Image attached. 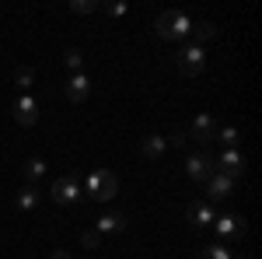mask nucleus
<instances>
[{
    "mask_svg": "<svg viewBox=\"0 0 262 259\" xmlns=\"http://www.w3.org/2000/svg\"><path fill=\"white\" fill-rule=\"evenodd\" d=\"M200 259H234L231 256V249H224V245H210V249H203Z\"/></svg>",
    "mask_w": 262,
    "mask_h": 259,
    "instance_id": "obj_19",
    "label": "nucleus"
},
{
    "mask_svg": "<svg viewBox=\"0 0 262 259\" xmlns=\"http://www.w3.org/2000/svg\"><path fill=\"white\" fill-rule=\"evenodd\" d=\"M213 231L224 235V238H242L245 231H248V224H245V217H238V214H221V217L213 221Z\"/></svg>",
    "mask_w": 262,
    "mask_h": 259,
    "instance_id": "obj_6",
    "label": "nucleus"
},
{
    "mask_svg": "<svg viewBox=\"0 0 262 259\" xmlns=\"http://www.w3.org/2000/svg\"><path fill=\"white\" fill-rule=\"evenodd\" d=\"M14 119H18L21 126H35V119H39V102L32 98V95H21V98L14 102Z\"/></svg>",
    "mask_w": 262,
    "mask_h": 259,
    "instance_id": "obj_8",
    "label": "nucleus"
},
{
    "mask_svg": "<svg viewBox=\"0 0 262 259\" xmlns=\"http://www.w3.org/2000/svg\"><path fill=\"white\" fill-rule=\"evenodd\" d=\"M53 259H70V252H63V249H56V252H53Z\"/></svg>",
    "mask_w": 262,
    "mask_h": 259,
    "instance_id": "obj_26",
    "label": "nucleus"
},
{
    "mask_svg": "<svg viewBox=\"0 0 262 259\" xmlns=\"http://www.w3.org/2000/svg\"><path fill=\"white\" fill-rule=\"evenodd\" d=\"M168 144H171V147H185V133H171Z\"/></svg>",
    "mask_w": 262,
    "mask_h": 259,
    "instance_id": "obj_25",
    "label": "nucleus"
},
{
    "mask_svg": "<svg viewBox=\"0 0 262 259\" xmlns=\"http://www.w3.org/2000/svg\"><path fill=\"white\" fill-rule=\"evenodd\" d=\"M185 217H189V224H196V228H206V224L217 221V214H213V203H192Z\"/></svg>",
    "mask_w": 262,
    "mask_h": 259,
    "instance_id": "obj_12",
    "label": "nucleus"
},
{
    "mask_svg": "<svg viewBox=\"0 0 262 259\" xmlns=\"http://www.w3.org/2000/svg\"><path fill=\"white\" fill-rule=\"evenodd\" d=\"M88 91H91V81L84 77V74H74V77L67 81V98L70 102H84Z\"/></svg>",
    "mask_w": 262,
    "mask_h": 259,
    "instance_id": "obj_13",
    "label": "nucleus"
},
{
    "mask_svg": "<svg viewBox=\"0 0 262 259\" xmlns=\"http://www.w3.org/2000/svg\"><path fill=\"white\" fill-rule=\"evenodd\" d=\"M154 32H158V39H164V42L189 39V35H192V21H189V14H182V11H164L161 18L154 21Z\"/></svg>",
    "mask_w": 262,
    "mask_h": 259,
    "instance_id": "obj_1",
    "label": "nucleus"
},
{
    "mask_svg": "<svg viewBox=\"0 0 262 259\" xmlns=\"http://www.w3.org/2000/svg\"><path fill=\"white\" fill-rule=\"evenodd\" d=\"M217 140H221L227 151H234V147H238V140H242V133H238L234 126H217Z\"/></svg>",
    "mask_w": 262,
    "mask_h": 259,
    "instance_id": "obj_16",
    "label": "nucleus"
},
{
    "mask_svg": "<svg viewBox=\"0 0 262 259\" xmlns=\"http://www.w3.org/2000/svg\"><path fill=\"white\" fill-rule=\"evenodd\" d=\"M129 11V4H122V0H116V4H108V14H116V18H122Z\"/></svg>",
    "mask_w": 262,
    "mask_h": 259,
    "instance_id": "obj_23",
    "label": "nucleus"
},
{
    "mask_svg": "<svg viewBox=\"0 0 262 259\" xmlns=\"http://www.w3.org/2000/svg\"><path fill=\"white\" fill-rule=\"evenodd\" d=\"M95 7H98L95 0H74V4H70V11H74V14H91Z\"/></svg>",
    "mask_w": 262,
    "mask_h": 259,
    "instance_id": "obj_22",
    "label": "nucleus"
},
{
    "mask_svg": "<svg viewBox=\"0 0 262 259\" xmlns=\"http://www.w3.org/2000/svg\"><path fill=\"white\" fill-rule=\"evenodd\" d=\"M42 175H46V161H42V158H32L28 165H25V179H28V182L42 179Z\"/></svg>",
    "mask_w": 262,
    "mask_h": 259,
    "instance_id": "obj_18",
    "label": "nucleus"
},
{
    "mask_svg": "<svg viewBox=\"0 0 262 259\" xmlns=\"http://www.w3.org/2000/svg\"><path fill=\"white\" fill-rule=\"evenodd\" d=\"M63 63L74 70V74H81V63H84V53L81 49H67V56H63Z\"/></svg>",
    "mask_w": 262,
    "mask_h": 259,
    "instance_id": "obj_20",
    "label": "nucleus"
},
{
    "mask_svg": "<svg viewBox=\"0 0 262 259\" xmlns=\"http://www.w3.org/2000/svg\"><path fill=\"white\" fill-rule=\"evenodd\" d=\"M164 147H168V140H164V137H147V140L140 144L143 158H161V154H164Z\"/></svg>",
    "mask_w": 262,
    "mask_h": 259,
    "instance_id": "obj_15",
    "label": "nucleus"
},
{
    "mask_svg": "<svg viewBox=\"0 0 262 259\" xmlns=\"http://www.w3.org/2000/svg\"><path fill=\"white\" fill-rule=\"evenodd\" d=\"M192 35H196V46H203V42H210L213 35H217V28H213V21H200V25H192Z\"/></svg>",
    "mask_w": 262,
    "mask_h": 259,
    "instance_id": "obj_17",
    "label": "nucleus"
},
{
    "mask_svg": "<svg viewBox=\"0 0 262 259\" xmlns=\"http://www.w3.org/2000/svg\"><path fill=\"white\" fill-rule=\"evenodd\" d=\"M88 196L91 200H98V203H108V200L116 196V189H119V179L108 172V168H95L91 175H88Z\"/></svg>",
    "mask_w": 262,
    "mask_h": 259,
    "instance_id": "obj_2",
    "label": "nucleus"
},
{
    "mask_svg": "<svg viewBox=\"0 0 262 259\" xmlns=\"http://www.w3.org/2000/svg\"><path fill=\"white\" fill-rule=\"evenodd\" d=\"M84 245H88V249H95V245H98V242H101V235H98V231H84Z\"/></svg>",
    "mask_w": 262,
    "mask_h": 259,
    "instance_id": "obj_24",
    "label": "nucleus"
},
{
    "mask_svg": "<svg viewBox=\"0 0 262 259\" xmlns=\"http://www.w3.org/2000/svg\"><path fill=\"white\" fill-rule=\"evenodd\" d=\"M185 172H189V179L206 182L217 172V161H213V154H192V158L185 161Z\"/></svg>",
    "mask_w": 262,
    "mask_h": 259,
    "instance_id": "obj_4",
    "label": "nucleus"
},
{
    "mask_svg": "<svg viewBox=\"0 0 262 259\" xmlns=\"http://www.w3.org/2000/svg\"><path fill=\"white\" fill-rule=\"evenodd\" d=\"M231 189H234V182L227 179V175H221V172H213V175L206 179V196L213 200V203L227 200V196H231Z\"/></svg>",
    "mask_w": 262,
    "mask_h": 259,
    "instance_id": "obj_10",
    "label": "nucleus"
},
{
    "mask_svg": "<svg viewBox=\"0 0 262 259\" xmlns=\"http://www.w3.org/2000/svg\"><path fill=\"white\" fill-rule=\"evenodd\" d=\"M189 137L196 140V144H213V140H217V123H213V116H210V112H200V116L192 119Z\"/></svg>",
    "mask_w": 262,
    "mask_h": 259,
    "instance_id": "obj_5",
    "label": "nucleus"
},
{
    "mask_svg": "<svg viewBox=\"0 0 262 259\" xmlns=\"http://www.w3.org/2000/svg\"><path fill=\"white\" fill-rule=\"evenodd\" d=\"M14 81H18V88H32L35 70H32V67H18V70H14Z\"/></svg>",
    "mask_w": 262,
    "mask_h": 259,
    "instance_id": "obj_21",
    "label": "nucleus"
},
{
    "mask_svg": "<svg viewBox=\"0 0 262 259\" xmlns=\"http://www.w3.org/2000/svg\"><path fill=\"white\" fill-rule=\"evenodd\" d=\"M203 67H206V49L196 46V42H185L182 53H179V70L185 77H200Z\"/></svg>",
    "mask_w": 262,
    "mask_h": 259,
    "instance_id": "obj_3",
    "label": "nucleus"
},
{
    "mask_svg": "<svg viewBox=\"0 0 262 259\" xmlns=\"http://www.w3.org/2000/svg\"><path fill=\"white\" fill-rule=\"evenodd\" d=\"M217 172H221V175H227L231 182H238L245 175V158L238 154V151H224L221 158H217Z\"/></svg>",
    "mask_w": 262,
    "mask_h": 259,
    "instance_id": "obj_7",
    "label": "nucleus"
},
{
    "mask_svg": "<svg viewBox=\"0 0 262 259\" xmlns=\"http://www.w3.org/2000/svg\"><path fill=\"white\" fill-rule=\"evenodd\" d=\"M39 189L35 186H25V189H18V210H35L39 207Z\"/></svg>",
    "mask_w": 262,
    "mask_h": 259,
    "instance_id": "obj_14",
    "label": "nucleus"
},
{
    "mask_svg": "<svg viewBox=\"0 0 262 259\" xmlns=\"http://www.w3.org/2000/svg\"><path fill=\"white\" fill-rule=\"evenodd\" d=\"M126 224H129L126 214H101V217L95 221V231H98V235H122Z\"/></svg>",
    "mask_w": 262,
    "mask_h": 259,
    "instance_id": "obj_11",
    "label": "nucleus"
},
{
    "mask_svg": "<svg viewBox=\"0 0 262 259\" xmlns=\"http://www.w3.org/2000/svg\"><path fill=\"white\" fill-rule=\"evenodd\" d=\"M53 200H56V203H74V200H81V186L74 182V175H63V179L53 182Z\"/></svg>",
    "mask_w": 262,
    "mask_h": 259,
    "instance_id": "obj_9",
    "label": "nucleus"
}]
</instances>
